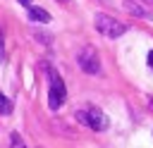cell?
<instances>
[{
  "instance_id": "8fae6325",
  "label": "cell",
  "mask_w": 153,
  "mask_h": 148,
  "mask_svg": "<svg viewBox=\"0 0 153 148\" xmlns=\"http://www.w3.org/2000/svg\"><path fill=\"white\" fill-rule=\"evenodd\" d=\"M148 105H151V107H153V100H151V103H148Z\"/></svg>"
},
{
  "instance_id": "3957f363",
  "label": "cell",
  "mask_w": 153,
  "mask_h": 148,
  "mask_svg": "<svg viewBox=\"0 0 153 148\" xmlns=\"http://www.w3.org/2000/svg\"><path fill=\"white\" fill-rule=\"evenodd\" d=\"M76 119H79L81 124H86L88 129H93V131H105V129H108V117H105V112L98 110V107L79 110V112H76Z\"/></svg>"
},
{
  "instance_id": "7a4b0ae2",
  "label": "cell",
  "mask_w": 153,
  "mask_h": 148,
  "mask_svg": "<svg viewBox=\"0 0 153 148\" xmlns=\"http://www.w3.org/2000/svg\"><path fill=\"white\" fill-rule=\"evenodd\" d=\"M93 26H96V31L103 33L105 38H120L122 33H127V24H122V21H117L115 17L103 14V12H98V14L93 17Z\"/></svg>"
},
{
  "instance_id": "30bf717a",
  "label": "cell",
  "mask_w": 153,
  "mask_h": 148,
  "mask_svg": "<svg viewBox=\"0 0 153 148\" xmlns=\"http://www.w3.org/2000/svg\"><path fill=\"white\" fill-rule=\"evenodd\" d=\"M148 64H151V67H153V50H151V53H148Z\"/></svg>"
},
{
  "instance_id": "6da1fadb",
  "label": "cell",
  "mask_w": 153,
  "mask_h": 148,
  "mask_svg": "<svg viewBox=\"0 0 153 148\" xmlns=\"http://www.w3.org/2000/svg\"><path fill=\"white\" fill-rule=\"evenodd\" d=\"M43 69L48 72V81H50V91H48V107L55 112V110H60V107L65 105V98H67L65 81H62V76H60L50 64H45V62H43Z\"/></svg>"
},
{
  "instance_id": "ba28073f",
  "label": "cell",
  "mask_w": 153,
  "mask_h": 148,
  "mask_svg": "<svg viewBox=\"0 0 153 148\" xmlns=\"http://www.w3.org/2000/svg\"><path fill=\"white\" fill-rule=\"evenodd\" d=\"M10 148H26L24 141H22V136L17 131H12V136H10Z\"/></svg>"
},
{
  "instance_id": "52a82bcc",
  "label": "cell",
  "mask_w": 153,
  "mask_h": 148,
  "mask_svg": "<svg viewBox=\"0 0 153 148\" xmlns=\"http://www.w3.org/2000/svg\"><path fill=\"white\" fill-rule=\"evenodd\" d=\"M10 112H12V103L0 93V115H10Z\"/></svg>"
},
{
  "instance_id": "277c9868",
  "label": "cell",
  "mask_w": 153,
  "mask_h": 148,
  "mask_svg": "<svg viewBox=\"0 0 153 148\" xmlns=\"http://www.w3.org/2000/svg\"><path fill=\"white\" fill-rule=\"evenodd\" d=\"M76 62L86 74H100V57H98L93 45H84L76 53Z\"/></svg>"
},
{
  "instance_id": "5b68a950",
  "label": "cell",
  "mask_w": 153,
  "mask_h": 148,
  "mask_svg": "<svg viewBox=\"0 0 153 148\" xmlns=\"http://www.w3.org/2000/svg\"><path fill=\"white\" fill-rule=\"evenodd\" d=\"M122 5H124V10H127L129 14H134V17L153 19V10H151V7H146V5H143V2H139V0H124Z\"/></svg>"
},
{
  "instance_id": "8992f818",
  "label": "cell",
  "mask_w": 153,
  "mask_h": 148,
  "mask_svg": "<svg viewBox=\"0 0 153 148\" xmlns=\"http://www.w3.org/2000/svg\"><path fill=\"white\" fill-rule=\"evenodd\" d=\"M29 17H31V21H41V24H48L50 21V14L43 10V7H29Z\"/></svg>"
},
{
  "instance_id": "9c48e42d",
  "label": "cell",
  "mask_w": 153,
  "mask_h": 148,
  "mask_svg": "<svg viewBox=\"0 0 153 148\" xmlns=\"http://www.w3.org/2000/svg\"><path fill=\"white\" fill-rule=\"evenodd\" d=\"M19 2H22L24 7H31V0H19Z\"/></svg>"
}]
</instances>
